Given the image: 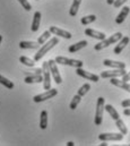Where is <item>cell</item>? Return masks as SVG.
<instances>
[{
  "label": "cell",
  "mask_w": 130,
  "mask_h": 146,
  "mask_svg": "<svg viewBox=\"0 0 130 146\" xmlns=\"http://www.w3.org/2000/svg\"><path fill=\"white\" fill-rule=\"evenodd\" d=\"M59 43V38L58 36H54V37H51L49 41H46L45 43H43L42 44V46L41 48H38V51L35 53V56H34V61H38V60H41L52 48H54L57 44Z\"/></svg>",
  "instance_id": "6da1fadb"
},
{
  "label": "cell",
  "mask_w": 130,
  "mask_h": 146,
  "mask_svg": "<svg viewBox=\"0 0 130 146\" xmlns=\"http://www.w3.org/2000/svg\"><path fill=\"white\" fill-rule=\"evenodd\" d=\"M121 37H122V33H120V32L114 33L113 35H111L110 37H107V38L105 37L104 40H102L99 43H98V44L94 46V49H95L96 51H101V50L107 48L109 45H111V44H113V43H117Z\"/></svg>",
  "instance_id": "7a4b0ae2"
},
{
  "label": "cell",
  "mask_w": 130,
  "mask_h": 146,
  "mask_svg": "<svg viewBox=\"0 0 130 146\" xmlns=\"http://www.w3.org/2000/svg\"><path fill=\"white\" fill-rule=\"evenodd\" d=\"M104 98H98V102H96V111H95V119H94V123L96 126H99L102 123L103 120V113H104Z\"/></svg>",
  "instance_id": "3957f363"
},
{
  "label": "cell",
  "mask_w": 130,
  "mask_h": 146,
  "mask_svg": "<svg viewBox=\"0 0 130 146\" xmlns=\"http://www.w3.org/2000/svg\"><path fill=\"white\" fill-rule=\"evenodd\" d=\"M54 61L59 65H66V66H71L75 68H80L84 66V62L82 60H76V59H69L66 57H57Z\"/></svg>",
  "instance_id": "277c9868"
},
{
  "label": "cell",
  "mask_w": 130,
  "mask_h": 146,
  "mask_svg": "<svg viewBox=\"0 0 130 146\" xmlns=\"http://www.w3.org/2000/svg\"><path fill=\"white\" fill-rule=\"evenodd\" d=\"M57 94H58V91H57V90H54V88H49V90H46L44 93L35 95V96L33 98V101L36 102V103L43 102V101H46V100H49V99L54 98Z\"/></svg>",
  "instance_id": "5b68a950"
},
{
  "label": "cell",
  "mask_w": 130,
  "mask_h": 146,
  "mask_svg": "<svg viewBox=\"0 0 130 146\" xmlns=\"http://www.w3.org/2000/svg\"><path fill=\"white\" fill-rule=\"evenodd\" d=\"M123 136L121 133H103L98 135V139L99 141H104V142H119L123 139Z\"/></svg>",
  "instance_id": "8992f818"
},
{
  "label": "cell",
  "mask_w": 130,
  "mask_h": 146,
  "mask_svg": "<svg viewBox=\"0 0 130 146\" xmlns=\"http://www.w3.org/2000/svg\"><path fill=\"white\" fill-rule=\"evenodd\" d=\"M48 66H49V70H50L51 76L53 77L54 82H56L57 84H61V83H62V78H61V75H60L59 69H58V67H57V62L51 59V60L48 61Z\"/></svg>",
  "instance_id": "52a82bcc"
},
{
  "label": "cell",
  "mask_w": 130,
  "mask_h": 146,
  "mask_svg": "<svg viewBox=\"0 0 130 146\" xmlns=\"http://www.w3.org/2000/svg\"><path fill=\"white\" fill-rule=\"evenodd\" d=\"M41 69H42V76H43V80H42V82H43V87H44V90L46 91V90L51 88V79H50L51 74H50V70H49L48 61L43 62Z\"/></svg>",
  "instance_id": "ba28073f"
},
{
  "label": "cell",
  "mask_w": 130,
  "mask_h": 146,
  "mask_svg": "<svg viewBox=\"0 0 130 146\" xmlns=\"http://www.w3.org/2000/svg\"><path fill=\"white\" fill-rule=\"evenodd\" d=\"M76 74H77L78 76H80V77H83V78H85V79H87V80H92V82H94V83H96V82L99 80V76L95 75V74L90 73V72L84 70L83 67H80V68H76Z\"/></svg>",
  "instance_id": "9c48e42d"
},
{
  "label": "cell",
  "mask_w": 130,
  "mask_h": 146,
  "mask_svg": "<svg viewBox=\"0 0 130 146\" xmlns=\"http://www.w3.org/2000/svg\"><path fill=\"white\" fill-rule=\"evenodd\" d=\"M126 68H119V69H114V70H106V72H102L101 77L102 78H113V77H121L123 74H126Z\"/></svg>",
  "instance_id": "30bf717a"
},
{
  "label": "cell",
  "mask_w": 130,
  "mask_h": 146,
  "mask_svg": "<svg viewBox=\"0 0 130 146\" xmlns=\"http://www.w3.org/2000/svg\"><path fill=\"white\" fill-rule=\"evenodd\" d=\"M49 31H50L51 34H54V35H57V36L65 37V38H68V40L71 38V36H72L70 32H68V31H66V30H61V29H59V27H57V26H50Z\"/></svg>",
  "instance_id": "8fae6325"
},
{
  "label": "cell",
  "mask_w": 130,
  "mask_h": 146,
  "mask_svg": "<svg viewBox=\"0 0 130 146\" xmlns=\"http://www.w3.org/2000/svg\"><path fill=\"white\" fill-rule=\"evenodd\" d=\"M128 44H129V36H122L118 41V44L115 45L113 52H114L115 54H120V53L122 52V50H123Z\"/></svg>",
  "instance_id": "7c38bea8"
},
{
  "label": "cell",
  "mask_w": 130,
  "mask_h": 146,
  "mask_svg": "<svg viewBox=\"0 0 130 146\" xmlns=\"http://www.w3.org/2000/svg\"><path fill=\"white\" fill-rule=\"evenodd\" d=\"M103 65L110 68H114V69H119V68H126V64L122 61H115V60H111V59H104L103 60Z\"/></svg>",
  "instance_id": "4fadbf2b"
},
{
  "label": "cell",
  "mask_w": 130,
  "mask_h": 146,
  "mask_svg": "<svg viewBox=\"0 0 130 146\" xmlns=\"http://www.w3.org/2000/svg\"><path fill=\"white\" fill-rule=\"evenodd\" d=\"M110 83H111L112 85L117 86V87H120V88H122V90H125V91H127V92H130L129 83H125V82L120 80L118 77H113V78H110Z\"/></svg>",
  "instance_id": "5bb4252c"
},
{
  "label": "cell",
  "mask_w": 130,
  "mask_h": 146,
  "mask_svg": "<svg viewBox=\"0 0 130 146\" xmlns=\"http://www.w3.org/2000/svg\"><path fill=\"white\" fill-rule=\"evenodd\" d=\"M85 35L93 37V38H96V40H99V41H102V40H104L106 37L103 32H98V31H95L93 29H86L85 30Z\"/></svg>",
  "instance_id": "9a60e30c"
},
{
  "label": "cell",
  "mask_w": 130,
  "mask_h": 146,
  "mask_svg": "<svg viewBox=\"0 0 130 146\" xmlns=\"http://www.w3.org/2000/svg\"><path fill=\"white\" fill-rule=\"evenodd\" d=\"M129 11H130V8L129 7H123L122 9H121V11H120V14L117 16V18H115V23L118 24V25H120V24H122L123 22H125V19H126V17L129 15Z\"/></svg>",
  "instance_id": "2e32d148"
},
{
  "label": "cell",
  "mask_w": 130,
  "mask_h": 146,
  "mask_svg": "<svg viewBox=\"0 0 130 146\" xmlns=\"http://www.w3.org/2000/svg\"><path fill=\"white\" fill-rule=\"evenodd\" d=\"M40 24H41V13L40 11H35L34 16H33V22H32V32H37L40 29Z\"/></svg>",
  "instance_id": "e0dca14e"
},
{
  "label": "cell",
  "mask_w": 130,
  "mask_h": 146,
  "mask_svg": "<svg viewBox=\"0 0 130 146\" xmlns=\"http://www.w3.org/2000/svg\"><path fill=\"white\" fill-rule=\"evenodd\" d=\"M87 44H88V43H87V41H80V42H78V43L71 44V45L68 48V51H69L70 53H75V52H77V51L82 50L83 48H85Z\"/></svg>",
  "instance_id": "ac0fdd59"
},
{
  "label": "cell",
  "mask_w": 130,
  "mask_h": 146,
  "mask_svg": "<svg viewBox=\"0 0 130 146\" xmlns=\"http://www.w3.org/2000/svg\"><path fill=\"white\" fill-rule=\"evenodd\" d=\"M43 76L41 75H31V76H25L24 82L26 84H34V83H42Z\"/></svg>",
  "instance_id": "d6986e66"
},
{
  "label": "cell",
  "mask_w": 130,
  "mask_h": 146,
  "mask_svg": "<svg viewBox=\"0 0 130 146\" xmlns=\"http://www.w3.org/2000/svg\"><path fill=\"white\" fill-rule=\"evenodd\" d=\"M19 48L21 49H38L40 44L33 41H22L19 43Z\"/></svg>",
  "instance_id": "ffe728a7"
},
{
  "label": "cell",
  "mask_w": 130,
  "mask_h": 146,
  "mask_svg": "<svg viewBox=\"0 0 130 146\" xmlns=\"http://www.w3.org/2000/svg\"><path fill=\"white\" fill-rule=\"evenodd\" d=\"M104 110H106L107 112H109V114L111 115V118L113 119V120H117V119H119L120 118V115H119V113H118V111L114 109V107H112L111 104H104Z\"/></svg>",
  "instance_id": "44dd1931"
},
{
  "label": "cell",
  "mask_w": 130,
  "mask_h": 146,
  "mask_svg": "<svg viewBox=\"0 0 130 146\" xmlns=\"http://www.w3.org/2000/svg\"><path fill=\"white\" fill-rule=\"evenodd\" d=\"M40 128L41 129H46L48 128V112L43 110L41 112V118H40Z\"/></svg>",
  "instance_id": "7402d4cb"
},
{
  "label": "cell",
  "mask_w": 130,
  "mask_h": 146,
  "mask_svg": "<svg viewBox=\"0 0 130 146\" xmlns=\"http://www.w3.org/2000/svg\"><path fill=\"white\" fill-rule=\"evenodd\" d=\"M80 3H82V0H74V1H72V5H71V7H70V9H69V15H70V16L74 17V16L77 15Z\"/></svg>",
  "instance_id": "603a6c76"
},
{
  "label": "cell",
  "mask_w": 130,
  "mask_h": 146,
  "mask_svg": "<svg viewBox=\"0 0 130 146\" xmlns=\"http://www.w3.org/2000/svg\"><path fill=\"white\" fill-rule=\"evenodd\" d=\"M115 125H117V128L120 130V133H121L122 135H127V134H128V128H127L126 123L123 122V120H121L120 118L117 119V120H115Z\"/></svg>",
  "instance_id": "cb8c5ba5"
},
{
  "label": "cell",
  "mask_w": 130,
  "mask_h": 146,
  "mask_svg": "<svg viewBox=\"0 0 130 146\" xmlns=\"http://www.w3.org/2000/svg\"><path fill=\"white\" fill-rule=\"evenodd\" d=\"M19 62H21V64H23L24 66H27V67H31V68L34 67V65H35L34 59L27 58V57H24V56L19 57Z\"/></svg>",
  "instance_id": "d4e9b609"
},
{
  "label": "cell",
  "mask_w": 130,
  "mask_h": 146,
  "mask_svg": "<svg viewBox=\"0 0 130 146\" xmlns=\"http://www.w3.org/2000/svg\"><path fill=\"white\" fill-rule=\"evenodd\" d=\"M80 101H82V96L78 95V94H76V95L72 98V100H71V102H70V104H69V108L71 110H75L78 107V104L80 103Z\"/></svg>",
  "instance_id": "484cf974"
},
{
  "label": "cell",
  "mask_w": 130,
  "mask_h": 146,
  "mask_svg": "<svg viewBox=\"0 0 130 146\" xmlns=\"http://www.w3.org/2000/svg\"><path fill=\"white\" fill-rule=\"evenodd\" d=\"M95 21H96V16H95V15H88V16L82 17L80 23L85 26V25H88V24H91V23H93V22H95Z\"/></svg>",
  "instance_id": "4316f807"
},
{
  "label": "cell",
  "mask_w": 130,
  "mask_h": 146,
  "mask_svg": "<svg viewBox=\"0 0 130 146\" xmlns=\"http://www.w3.org/2000/svg\"><path fill=\"white\" fill-rule=\"evenodd\" d=\"M51 36V33H50V31L48 30V31H45V32H43V34L42 35H40L38 38H37V43L40 44V45H42L43 43H45L49 38Z\"/></svg>",
  "instance_id": "83f0119b"
},
{
  "label": "cell",
  "mask_w": 130,
  "mask_h": 146,
  "mask_svg": "<svg viewBox=\"0 0 130 146\" xmlns=\"http://www.w3.org/2000/svg\"><path fill=\"white\" fill-rule=\"evenodd\" d=\"M0 84H2L5 87H7V88H9V90H13V88H14V83H13L11 80H9L8 78L1 76V75H0Z\"/></svg>",
  "instance_id": "f1b7e54d"
},
{
  "label": "cell",
  "mask_w": 130,
  "mask_h": 146,
  "mask_svg": "<svg viewBox=\"0 0 130 146\" xmlns=\"http://www.w3.org/2000/svg\"><path fill=\"white\" fill-rule=\"evenodd\" d=\"M90 90H91V84L86 83V84H84V85L78 90V93H77V94H78V95H80V96L83 98V96H84V95H85Z\"/></svg>",
  "instance_id": "f546056e"
},
{
  "label": "cell",
  "mask_w": 130,
  "mask_h": 146,
  "mask_svg": "<svg viewBox=\"0 0 130 146\" xmlns=\"http://www.w3.org/2000/svg\"><path fill=\"white\" fill-rule=\"evenodd\" d=\"M42 74V69L41 68H32L30 70H24V75L25 76H31V75H41Z\"/></svg>",
  "instance_id": "4dcf8cb0"
},
{
  "label": "cell",
  "mask_w": 130,
  "mask_h": 146,
  "mask_svg": "<svg viewBox=\"0 0 130 146\" xmlns=\"http://www.w3.org/2000/svg\"><path fill=\"white\" fill-rule=\"evenodd\" d=\"M21 5H22V7L25 9V10H27V11H30L31 9H32V5L27 1V0H17Z\"/></svg>",
  "instance_id": "1f68e13d"
},
{
  "label": "cell",
  "mask_w": 130,
  "mask_h": 146,
  "mask_svg": "<svg viewBox=\"0 0 130 146\" xmlns=\"http://www.w3.org/2000/svg\"><path fill=\"white\" fill-rule=\"evenodd\" d=\"M128 0H114V2H113V6L115 7V8H120V6H122L125 2H127Z\"/></svg>",
  "instance_id": "d6a6232c"
},
{
  "label": "cell",
  "mask_w": 130,
  "mask_h": 146,
  "mask_svg": "<svg viewBox=\"0 0 130 146\" xmlns=\"http://www.w3.org/2000/svg\"><path fill=\"white\" fill-rule=\"evenodd\" d=\"M121 77H122V78H121V80H122V82H125V83H129V80H130V75L128 73L123 74V75H122Z\"/></svg>",
  "instance_id": "836d02e7"
},
{
  "label": "cell",
  "mask_w": 130,
  "mask_h": 146,
  "mask_svg": "<svg viewBox=\"0 0 130 146\" xmlns=\"http://www.w3.org/2000/svg\"><path fill=\"white\" fill-rule=\"evenodd\" d=\"M121 106H122V108H129L130 107V100L129 99L123 100V101L121 102Z\"/></svg>",
  "instance_id": "e575fe53"
},
{
  "label": "cell",
  "mask_w": 130,
  "mask_h": 146,
  "mask_svg": "<svg viewBox=\"0 0 130 146\" xmlns=\"http://www.w3.org/2000/svg\"><path fill=\"white\" fill-rule=\"evenodd\" d=\"M123 114H125V115H127V117H130V109L129 108H125Z\"/></svg>",
  "instance_id": "d590c367"
},
{
  "label": "cell",
  "mask_w": 130,
  "mask_h": 146,
  "mask_svg": "<svg viewBox=\"0 0 130 146\" xmlns=\"http://www.w3.org/2000/svg\"><path fill=\"white\" fill-rule=\"evenodd\" d=\"M106 2H107V5H113L114 0H106Z\"/></svg>",
  "instance_id": "8d00e7d4"
},
{
  "label": "cell",
  "mask_w": 130,
  "mask_h": 146,
  "mask_svg": "<svg viewBox=\"0 0 130 146\" xmlns=\"http://www.w3.org/2000/svg\"><path fill=\"white\" fill-rule=\"evenodd\" d=\"M99 146H107V143L104 142V141H102V144H99Z\"/></svg>",
  "instance_id": "74e56055"
},
{
  "label": "cell",
  "mask_w": 130,
  "mask_h": 146,
  "mask_svg": "<svg viewBox=\"0 0 130 146\" xmlns=\"http://www.w3.org/2000/svg\"><path fill=\"white\" fill-rule=\"evenodd\" d=\"M67 145H68V146H74L75 144H74V142H68V143H67Z\"/></svg>",
  "instance_id": "f35d334b"
},
{
  "label": "cell",
  "mask_w": 130,
  "mask_h": 146,
  "mask_svg": "<svg viewBox=\"0 0 130 146\" xmlns=\"http://www.w3.org/2000/svg\"><path fill=\"white\" fill-rule=\"evenodd\" d=\"M1 42H2V35H0V44H1Z\"/></svg>",
  "instance_id": "ab89813d"
}]
</instances>
